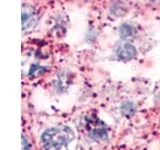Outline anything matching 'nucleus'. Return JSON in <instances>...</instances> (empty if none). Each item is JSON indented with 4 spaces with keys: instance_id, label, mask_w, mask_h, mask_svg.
<instances>
[{
    "instance_id": "nucleus-3",
    "label": "nucleus",
    "mask_w": 160,
    "mask_h": 150,
    "mask_svg": "<svg viewBox=\"0 0 160 150\" xmlns=\"http://www.w3.org/2000/svg\"><path fill=\"white\" fill-rule=\"evenodd\" d=\"M119 32H120V35H121V37L126 38V37H129L130 35L133 33V29H132L131 26H130V25L124 24V25H122L121 27H120Z\"/></svg>"
},
{
    "instance_id": "nucleus-2",
    "label": "nucleus",
    "mask_w": 160,
    "mask_h": 150,
    "mask_svg": "<svg viewBox=\"0 0 160 150\" xmlns=\"http://www.w3.org/2000/svg\"><path fill=\"white\" fill-rule=\"evenodd\" d=\"M116 54L120 59L129 60V59L136 57L137 51H136V48H135L132 44L123 43L118 46V48L116 50Z\"/></svg>"
},
{
    "instance_id": "nucleus-5",
    "label": "nucleus",
    "mask_w": 160,
    "mask_h": 150,
    "mask_svg": "<svg viewBox=\"0 0 160 150\" xmlns=\"http://www.w3.org/2000/svg\"><path fill=\"white\" fill-rule=\"evenodd\" d=\"M22 143H23V145H22V150H29V146H28V143H27V141H26V139H25L24 137L22 138Z\"/></svg>"
},
{
    "instance_id": "nucleus-4",
    "label": "nucleus",
    "mask_w": 160,
    "mask_h": 150,
    "mask_svg": "<svg viewBox=\"0 0 160 150\" xmlns=\"http://www.w3.org/2000/svg\"><path fill=\"white\" fill-rule=\"evenodd\" d=\"M33 18L32 16V13L30 11H27L26 9H23V12H22V24H23V30L24 28H26V26L28 25V22L30 21Z\"/></svg>"
},
{
    "instance_id": "nucleus-1",
    "label": "nucleus",
    "mask_w": 160,
    "mask_h": 150,
    "mask_svg": "<svg viewBox=\"0 0 160 150\" xmlns=\"http://www.w3.org/2000/svg\"><path fill=\"white\" fill-rule=\"evenodd\" d=\"M45 150H76L77 142L74 132L69 127H53L42 135Z\"/></svg>"
}]
</instances>
